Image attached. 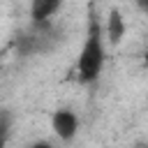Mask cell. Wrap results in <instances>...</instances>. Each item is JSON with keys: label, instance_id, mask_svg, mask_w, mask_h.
<instances>
[{"label": "cell", "instance_id": "7a4b0ae2", "mask_svg": "<svg viewBox=\"0 0 148 148\" xmlns=\"http://www.w3.org/2000/svg\"><path fill=\"white\" fill-rule=\"evenodd\" d=\"M51 127H53V132H56L58 139H62V141H72V139L76 136V132H79V118H76L74 111H69V109H60V111L53 113V118H51Z\"/></svg>", "mask_w": 148, "mask_h": 148}, {"label": "cell", "instance_id": "277c9868", "mask_svg": "<svg viewBox=\"0 0 148 148\" xmlns=\"http://www.w3.org/2000/svg\"><path fill=\"white\" fill-rule=\"evenodd\" d=\"M125 35V21H123V14L118 9H111L109 12V18H106V39L111 44H118Z\"/></svg>", "mask_w": 148, "mask_h": 148}, {"label": "cell", "instance_id": "6da1fadb", "mask_svg": "<svg viewBox=\"0 0 148 148\" xmlns=\"http://www.w3.org/2000/svg\"><path fill=\"white\" fill-rule=\"evenodd\" d=\"M104 67V42H102V25L95 14L88 18V30H86V42L79 53L76 62V74L81 83H92Z\"/></svg>", "mask_w": 148, "mask_h": 148}, {"label": "cell", "instance_id": "52a82bcc", "mask_svg": "<svg viewBox=\"0 0 148 148\" xmlns=\"http://www.w3.org/2000/svg\"><path fill=\"white\" fill-rule=\"evenodd\" d=\"M136 5H139V7H141L146 14H148V0H136Z\"/></svg>", "mask_w": 148, "mask_h": 148}, {"label": "cell", "instance_id": "8992f818", "mask_svg": "<svg viewBox=\"0 0 148 148\" xmlns=\"http://www.w3.org/2000/svg\"><path fill=\"white\" fill-rule=\"evenodd\" d=\"M28 148H53L49 141H35V143H30Z\"/></svg>", "mask_w": 148, "mask_h": 148}, {"label": "cell", "instance_id": "ba28073f", "mask_svg": "<svg viewBox=\"0 0 148 148\" xmlns=\"http://www.w3.org/2000/svg\"><path fill=\"white\" fill-rule=\"evenodd\" d=\"M143 60H146V65H148V49H146V56H143Z\"/></svg>", "mask_w": 148, "mask_h": 148}, {"label": "cell", "instance_id": "5b68a950", "mask_svg": "<svg viewBox=\"0 0 148 148\" xmlns=\"http://www.w3.org/2000/svg\"><path fill=\"white\" fill-rule=\"evenodd\" d=\"M9 130H12V113L9 111H0V146L9 136Z\"/></svg>", "mask_w": 148, "mask_h": 148}, {"label": "cell", "instance_id": "3957f363", "mask_svg": "<svg viewBox=\"0 0 148 148\" xmlns=\"http://www.w3.org/2000/svg\"><path fill=\"white\" fill-rule=\"evenodd\" d=\"M62 0H30V18L32 23H46L58 9Z\"/></svg>", "mask_w": 148, "mask_h": 148}]
</instances>
